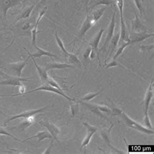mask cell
Listing matches in <instances>:
<instances>
[{"label": "cell", "mask_w": 154, "mask_h": 154, "mask_svg": "<svg viewBox=\"0 0 154 154\" xmlns=\"http://www.w3.org/2000/svg\"><path fill=\"white\" fill-rule=\"evenodd\" d=\"M36 20L34 17L32 18L29 17V18L20 20L12 30L16 35L28 36L31 38L32 29L35 26Z\"/></svg>", "instance_id": "1"}, {"label": "cell", "mask_w": 154, "mask_h": 154, "mask_svg": "<svg viewBox=\"0 0 154 154\" xmlns=\"http://www.w3.org/2000/svg\"><path fill=\"white\" fill-rule=\"evenodd\" d=\"M119 116H120L122 123L124 125H126V126L130 128L131 129H135V130L138 131L145 133V134H148V135L153 134L154 131L153 129H148L146 127L143 126V125L140 124L139 123L137 122L136 121L131 119L130 117H129L125 112L124 111L122 112L121 114Z\"/></svg>", "instance_id": "2"}, {"label": "cell", "mask_w": 154, "mask_h": 154, "mask_svg": "<svg viewBox=\"0 0 154 154\" xmlns=\"http://www.w3.org/2000/svg\"><path fill=\"white\" fill-rule=\"evenodd\" d=\"M116 5L118 7L120 11V36L119 43L124 42H130L129 39V33L125 26V23L123 17V7H124V0H116Z\"/></svg>", "instance_id": "3"}, {"label": "cell", "mask_w": 154, "mask_h": 154, "mask_svg": "<svg viewBox=\"0 0 154 154\" xmlns=\"http://www.w3.org/2000/svg\"><path fill=\"white\" fill-rule=\"evenodd\" d=\"M29 59L30 57L29 56L25 60H23V61L14 63H8L5 65V67L3 68L7 72L11 73V75H13L16 77H21L22 70L28 64V60H29Z\"/></svg>", "instance_id": "4"}, {"label": "cell", "mask_w": 154, "mask_h": 154, "mask_svg": "<svg viewBox=\"0 0 154 154\" xmlns=\"http://www.w3.org/2000/svg\"><path fill=\"white\" fill-rule=\"evenodd\" d=\"M96 24V22L93 20L92 17H91L90 14H88V13H87V17L85 20L84 22L83 23L82 27H81L79 31V33L77 35L76 38L74 40V41H72L71 44H74L78 40L82 39L85 34L87 33V32L91 29L92 27L94 26Z\"/></svg>", "instance_id": "5"}, {"label": "cell", "mask_w": 154, "mask_h": 154, "mask_svg": "<svg viewBox=\"0 0 154 154\" xmlns=\"http://www.w3.org/2000/svg\"><path fill=\"white\" fill-rule=\"evenodd\" d=\"M2 74L5 77V79L0 82V85H11V86H20L23 85L22 82H29L31 78H22L21 77H16L13 75H8L5 73L2 72Z\"/></svg>", "instance_id": "6"}, {"label": "cell", "mask_w": 154, "mask_h": 154, "mask_svg": "<svg viewBox=\"0 0 154 154\" xmlns=\"http://www.w3.org/2000/svg\"><path fill=\"white\" fill-rule=\"evenodd\" d=\"M48 91V92H54L55 94H59L61 96L64 97V98H65L66 99H67L69 102H72V101H74V102H77V100H75V98H70V97L68 96L66 94H64V93L62 91H60L59 89L56 88L54 87L51 86L49 83H43L41 87H40L37 88H35L34 90H32L30 91H28V92H26L23 93V94H29L31 92H33L35 91Z\"/></svg>", "instance_id": "7"}, {"label": "cell", "mask_w": 154, "mask_h": 154, "mask_svg": "<svg viewBox=\"0 0 154 154\" xmlns=\"http://www.w3.org/2000/svg\"><path fill=\"white\" fill-rule=\"evenodd\" d=\"M50 107V106H47V107H42V108H40V109H35V110H31V111H24V112H22V113H20V114L9 116V118H8V119L5 121V122L3 123V125H6L8 123L10 122L13 121V120H16V119H20V118L26 119V118H28V117L35 116V115L38 114V113L44 112V111L46 110V109H47L48 107Z\"/></svg>", "instance_id": "8"}, {"label": "cell", "mask_w": 154, "mask_h": 154, "mask_svg": "<svg viewBox=\"0 0 154 154\" xmlns=\"http://www.w3.org/2000/svg\"><path fill=\"white\" fill-rule=\"evenodd\" d=\"M23 0H0V9L5 21H7V14L10 9L20 5Z\"/></svg>", "instance_id": "9"}, {"label": "cell", "mask_w": 154, "mask_h": 154, "mask_svg": "<svg viewBox=\"0 0 154 154\" xmlns=\"http://www.w3.org/2000/svg\"><path fill=\"white\" fill-rule=\"evenodd\" d=\"M115 16H116V11H115L114 13H113V14L112 16V18L110 23L109 24L108 26V29H107V33L106 35V38H105V42L103 47L102 48L100 51H102L103 50H105L108 46L109 43H110L112 37L113 35H114V32L115 29Z\"/></svg>", "instance_id": "10"}, {"label": "cell", "mask_w": 154, "mask_h": 154, "mask_svg": "<svg viewBox=\"0 0 154 154\" xmlns=\"http://www.w3.org/2000/svg\"><path fill=\"white\" fill-rule=\"evenodd\" d=\"M39 124L42 125V126L47 128V129L50 133V134L52 135L54 139L58 142V143L60 145V142L58 139L57 136L60 133V129L57 126H56L55 124L50 122L49 120H41L39 122Z\"/></svg>", "instance_id": "11"}, {"label": "cell", "mask_w": 154, "mask_h": 154, "mask_svg": "<svg viewBox=\"0 0 154 154\" xmlns=\"http://www.w3.org/2000/svg\"><path fill=\"white\" fill-rule=\"evenodd\" d=\"M83 124L85 125V127L87 129V135L85 137V139H83L82 144L81 145V147L79 150H81L83 148H85L90 143V141L91 140V138L92 137L93 135L98 130V128L94 126H92V125H90L87 122H83Z\"/></svg>", "instance_id": "12"}, {"label": "cell", "mask_w": 154, "mask_h": 154, "mask_svg": "<svg viewBox=\"0 0 154 154\" xmlns=\"http://www.w3.org/2000/svg\"><path fill=\"white\" fill-rule=\"evenodd\" d=\"M120 36V27H119V31H116V33L115 35H113L110 41V43H109V47L108 52H107V54L106 56V59H105V64H106V62L107 61L109 58L112 55V54H113V52H114L115 50L116 49V47L119 44Z\"/></svg>", "instance_id": "13"}, {"label": "cell", "mask_w": 154, "mask_h": 154, "mask_svg": "<svg viewBox=\"0 0 154 154\" xmlns=\"http://www.w3.org/2000/svg\"><path fill=\"white\" fill-rule=\"evenodd\" d=\"M104 31L105 30L102 28V29H101L98 33H97V34L94 36V38L92 39L91 42L89 43V45H90V46L92 48V51H94L96 54L97 57H98V59L99 60L100 64V52L98 50V46Z\"/></svg>", "instance_id": "14"}, {"label": "cell", "mask_w": 154, "mask_h": 154, "mask_svg": "<svg viewBox=\"0 0 154 154\" xmlns=\"http://www.w3.org/2000/svg\"><path fill=\"white\" fill-rule=\"evenodd\" d=\"M135 19L132 21L131 32L132 33H141V32H147L148 29L146 26L142 22L140 18L135 12Z\"/></svg>", "instance_id": "15"}, {"label": "cell", "mask_w": 154, "mask_h": 154, "mask_svg": "<svg viewBox=\"0 0 154 154\" xmlns=\"http://www.w3.org/2000/svg\"><path fill=\"white\" fill-rule=\"evenodd\" d=\"M35 48L36 50V51L35 53V54H31V53L28 51L26 48L23 47V49L27 52V54H28V55H29L30 57H33L35 59V58H40L42 56H47V57H50L51 59L53 57H55L56 59H59L57 55L52 54V53H51L50 51H47L43 49H41V48H38L37 46H36Z\"/></svg>", "instance_id": "16"}, {"label": "cell", "mask_w": 154, "mask_h": 154, "mask_svg": "<svg viewBox=\"0 0 154 154\" xmlns=\"http://www.w3.org/2000/svg\"><path fill=\"white\" fill-rule=\"evenodd\" d=\"M153 33H148L147 32H141V33H131L129 35L131 44L142 42L151 36H153Z\"/></svg>", "instance_id": "17"}, {"label": "cell", "mask_w": 154, "mask_h": 154, "mask_svg": "<svg viewBox=\"0 0 154 154\" xmlns=\"http://www.w3.org/2000/svg\"><path fill=\"white\" fill-rule=\"evenodd\" d=\"M78 102L80 103L83 104L85 107H87L89 111L91 112H92V113H94V114L96 115L97 116H100V118H102L104 119H106L108 121L110 122V120H109L108 118H107V116L103 115V112H101L100 111V109L98 108V105H96V104H92V103H87L85 102H83V101L82 100H78Z\"/></svg>", "instance_id": "18"}, {"label": "cell", "mask_w": 154, "mask_h": 154, "mask_svg": "<svg viewBox=\"0 0 154 154\" xmlns=\"http://www.w3.org/2000/svg\"><path fill=\"white\" fill-rule=\"evenodd\" d=\"M112 127H113V124H112L111 128H109V129H108V130H106V129H103V130H102L101 131V136H102V137L103 138V139L105 142V143L108 145V146L111 149H112L113 151L116 152V153H125L124 152H123L122 150H120V149L116 148L114 146H112V145L111 144V140H110V132Z\"/></svg>", "instance_id": "19"}, {"label": "cell", "mask_w": 154, "mask_h": 154, "mask_svg": "<svg viewBox=\"0 0 154 154\" xmlns=\"http://www.w3.org/2000/svg\"><path fill=\"white\" fill-rule=\"evenodd\" d=\"M153 79H152V82H150V83H149V85L148 87L146 93V96L144 98V108H145L144 114H147L148 113L149 104H150L151 100L153 97Z\"/></svg>", "instance_id": "20"}, {"label": "cell", "mask_w": 154, "mask_h": 154, "mask_svg": "<svg viewBox=\"0 0 154 154\" xmlns=\"http://www.w3.org/2000/svg\"><path fill=\"white\" fill-rule=\"evenodd\" d=\"M46 10H47V7H45V8H44V9L41 11V12H40L39 15H38V17L37 20H36V23H35V26H34V27H33V29H32V36H31L32 45H33L35 48L36 46V35H37V33H38L37 28H38V23H39L40 20H41L42 17L44 15V14L46 13Z\"/></svg>", "instance_id": "21"}, {"label": "cell", "mask_w": 154, "mask_h": 154, "mask_svg": "<svg viewBox=\"0 0 154 154\" xmlns=\"http://www.w3.org/2000/svg\"><path fill=\"white\" fill-rule=\"evenodd\" d=\"M75 68L74 65H72L67 63H47L44 68L48 72L50 70H59V69H64V68Z\"/></svg>", "instance_id": "22"}, {"label": "cell", "mask_w": 154, "mask_h": 154, "mask_svg": "<svg viewBox=\"0 0 154 154\" xmlns=\"http://www.w3.org/2000/svg\"><path fill=\"white\" fill-rule=\"evenodd\" d=\"M35 5H36V3H34L32 5L28 7L27 8H26V9H24L21 13H20L18 16H17V18L14 20V21L13 23H12V25L15 24L16 23H17L18 22L20 21V20H25L27 18H29L31 17V14L35 8Z\"/></svg>", "instance_id": "23"}, {"label": "cell", "mask_w": 154, "mask_h": 154, "mask_svg": "<svg viewBox=\"0 0 154 154\" xmlns=\"http://www.w3.org/2000/svg\"><path fill=\"white\" fill-rule=\"evenodd\" d=\"M34 120H35L33 118V116L28 117V118H26V120H23L21 124L18 125L17 126L11 128V129H15L16 131H25L27 128H29L31 124H33Z\"/></svg>", "instance_id": "24"}, {"label": "cell", "mask_w": 154, "mask_h": 154, "mask_svg": "<svg viewBox=\"0 0 154 154\" xmlns=\"http://www.w3.org/2000/svg\"><path fill=\"white\" fill-rule=\"evenodd\" d=\"M30 58H31V59L33 60V62L35 66L36 67V69L37 70L38 74V75L40 77V80H41V82L43 83H46L48 78H49V77H48V75L47 71L45 70L44 67L43 68V67L40 66L38 65L37 64H36L35 60V58H33V57H30Z\"/></svg>", "instance_id": "25"}, {"label": "cell", "mask_w": 154, "mask_h": 154, "mask_svg": "<svg viewBox=\"0 0 154 154\" xmlns=\"http://www.w3.org/2000/svg\"><path fill=\"white\" fill-rule=\"evenodd\" d=\"M33 138H38V143L44 140L45 139H54L53 138L52 135L50 134V133L49 131H39L33 137H31L27 138V139L23 140L22 141V143H24L28 140H30L31 139H33Z\"/></svg>", "instance_id": "26"}, {"label": "cell", "mask_w": 154, "mask_h": 154, "mask_svg": "<svg viewBox=\"0 0 154 154\" xmlns=\"http://www.w3.org/2000/svg\"><path fill=\"white\" fill-rule=\"evenodd\" d=\"M105 9H106V7H102L101 8H100V9L99 8H98V9H96L90 14L91 17H92L93 20H94L96 23L98 22L101 18H102Z\"/></svg>", "instance_id": "27"}, {"label": "cell", "mask_w": 154, "mask_h": 154, "mask_svg": "<svg viewBox=\"0 0 154 154\" xmlns=\"http://www.w3.org/2000/svg\"><path fill=\"white\" fill-rule=\"evenodd\" d=\"M67 59L68 60V62L70 64L74 65L75 67V66L78 68L82 67V63H81V60L79 59V58L77 57L76 55L68 53Z\"/></svg>", "instance_id": "28"}, {"label": "cell", "mask_w": 154, "mask_h": 154, "mask_svg": "<svg viewBox=\"0 0 154 154\" xmlns=\"http://www.w3.org/2000/svg\"><path fill=\"white\" fill-rule=\"evenodd\" d=\"M55 39H56L57 43L59 48L60 49V50H61L63 54V55L64 57V58L67 59L68 54L69 52L66 50V48H65V47H64V44H63V42L62 41V40L59 37V36L57 35V31H55Z\"/></svg>", "instance_id": "29"}, {"label": "cell", "mask_w": 154, "mask_h": 154, "mask_svg": "<svg viewBox=\"0 0 154 154\" xmlns=\"http://www.w3.org/2000/svg\"><path fill=\"white\" fill-rule=\"evenodd\" d=\"M120 44V45L118 48V49H117L115 55H114V57H113L112 60H116L117 59V57H119L122 54V52L125 48L129 45H131L130 42H121Z\"/></svg>", "instance_id": "30"}, {"label": "cell", "mask_w": 154, "mask_h": 154, "mask_svg": "<svg viewBox=\"0 0 154 154\" xmlns=\"http://www.w3.org/2000/svg\"><path fill=\"white\" fill-rule=\"evenodd\" d=\"M115 3V0H94V3L92 5H91V9H93L94 7L104 5H109L111 4Z\"/></svg>", "instance_id": "31"}, {"label": "cell", "mask_w": 154, "mask_h": 154, "mask_svg": "<svg viewBox=\"0 0 154 154\" xmlns=\"http://www.w3.org/2000/svg\"><path fill=\"white\" fill-rule=\"evenodd\" d=\"M103 91H100L99 92H97L96 93H88V94H87L85 96H84L83 98L80 99V100L83 101V102H88L89 100H91L93 98H94L95 97H96L98 95H99L101 92H102Z\"/></svg>", "instance_id": "32"}, {"label": "cell", "mask_w": 154, "mask_h": 154, "mask_svg": "<svg viewBox=\"0 0 154 154\" xmlns=\"http://www.w3.org/2000/svg\"><path fill=\"white\" fill-rule=\"evenodd\" d=\"M135 2V4L136 7H137L138 10L140 12V18L143 17V15L145 14V9L143 5V3H142V2L140 0H133Z\"/></svg>", "instance_id": "33"}, {"label": "cell", "mask_w": 154, "mask_h": 154, "mask_svg": "<svg viewBox=\"0 0 154 154\" xmlns=\"http://www.w3.org/2000/svg\"><path fill=\"white\" fill-rule=\"evenodd\" d=\"M77 102H78V101H77ZM74 102V101H72V102H70V108L72 116H74L76 113L78 112L79 103H78V102Z\"/></svg>", "instance_id": "34"}, {"label": "cell", "mask_w": 154, "mask_h": 154, "mask_svg": "<svg viewBox=\"0 0 154 154\" xmlns=\"http://www.w3.org/2000/svg\"><path fill=\"white\" fill-rule=\"evenodd\" d=\"M46 83H49L51 86H52V87H55V88H56L59 89V90L60 91L63 92V91H66V90H67V89H63V88L62 89L60 87V86L59 85V84H58L57 83L54 79H53L52 78H48V79Z\"/></svg>", "instance_id": "35"}, {"label": "cell", "mask_w": 154, "mask_h": 154, "mask_svg": "<svg viewBox=\"0 0 154 154\" xmlns=\"http://www.w3.org/2000/svg\"><path fill=\"white\" fill-rule=\"evenodd\" d=\"M144 124L145 125V127L148 128V129H153L152 126V124H151V122H150V120H149V118L148 116V114L147 113V114H144Z\"/></svg>", "instance_id": "36"}, {"label": "cell", "mask_w": 154, "mask_h": 154, "mask_svg": "<svg viewBox=\"0 0 154 154\" xmlns=\"http://www.w3.org/2000/svg\"><path fill=\"white\" fill-rule=\"evenodd\" d=\"M0 135H6V136H9V137H11L12 138H13V139L16 140H17L18 142H20V143H22V140H20V139H17V137H14L13 135H11V133H9V132H7V130L5 129H4L3 128H0Z\"/></svg>", "instance_id": "37"}, {"label": "cell", "mask_w": 154, "mask_h": 154, "mask_svg": "<svg viewBox=\"0 0 154 154\" xmlns=\"http://www.w3.org/2000/svg\"><path fill=\"white\" fill-rule=\"evenodd\" d=\"M91 51H92V48L91 46L88 47L87 49L85 50V52L83 54V59H84L85 60L88 61L89 57H90Z\"/></svg>", "instance_id": "38"}, {"label": "cell", "mask_w": 154, "mask_h": 154, "mask_svg": "<svg viewBox=\"0 0 154 154\" xmlns=\"http://www.w3.org/2000/svg\"><path fill=\"white\" fill-rule=\"evenodd\" d=\"M140 50L141 51H151L153 49V44H149V45H142L140 46Z\"/></svg>", "instance_id": "39"}, {"label": "cell", "mask_w": 154, "mask_h": 154, "mask_svg": "<svg viewBox=\"0 0 154 154\" xmlns=\"http://www.w3.org/2000/svg\"><path fill=\"white\" fill-rule=\"evenodd\" d=\"M117 66H120L122 68H124V66H123L122 65H121L119 63H117L116 61V60H112V61H111L107 65H105V68H111V67H116Z\"/></svg>", "instance_id": "40"}, {"label": "cell", "mask_w": 154, "mask_h": 154, "mask_svg": "<svg viewBox=\"0 0 154 154\" xmlns=\"http://www.w3.org/2000/svg\"><path fill=\"white\" fill-rule=\"evenodd\" d=\"M54 139H53L52 140H51V143H50V144H49V146H48V147L46 149V150L43 152L44 154H50V153H51V148H52V147H53V145H54Z\"/></svg>", "instance_id": "41"}, {"label": "cell", "mask_w": 154, "mask_h": 154, "mask_svg": "<svg viewBox=\"0 0 154 154\" xmlns=\"http://www.w3.org/2000/svg\"><path fill=\"white\" fill-rule=\"evenodd\" d=\"M49 1H50V0H40L38 5V6L44 5H45V4L47 3Z\"/></svg>", "instance_id": "42"}, {"label": "cell", "mask_w": 154, "mask_h": 154, "mask_svg": "<svg viewBox=\"0 0 154 154\" xmlns=\"http://www.w3.org/2000/svg\"><path fill=\"white\" fill-rule=\"evenodd\" d=\"M115 1H116V0H115Z\"/></svg>", "instance_id": "43"}]
</instances>
